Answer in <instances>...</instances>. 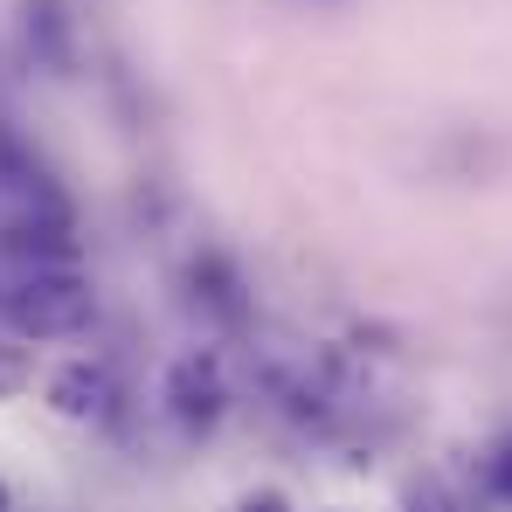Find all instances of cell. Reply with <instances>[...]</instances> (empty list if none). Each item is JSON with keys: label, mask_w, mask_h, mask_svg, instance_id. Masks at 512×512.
Listing matches in <instances>:
<instances>
[{"label": "cell", "mask_w": 512, "mask_h": 512, "mask_svg": "<svg viewBox=\"0 0 512 512\" xmlns=\"http://www.w3.org/2000/svg\"><path fill=\"white\" fill-rule=\"evenodd\" d=\"M28 388V353L21 346H0V402H14Z\"/></svg>", "instance_id": "5b68a950"}, {"label": "cell", "mask_w": 512, "mask_h": 512, "mask_svg": "<svg viewBox=\"0 0 512 512\" xmlns=\"http://www.w3.org/2000/svg\"><path fill=\"white\" fill-rule=\"evenodd\" d=\"M222 367H215V353H187V360H173L167 374V409L180 416L187 429H208L222 416Z\"/></svg>", "instance_id": "3957f363"}, {"label": "cell", "mask_w": 512, "mask_h": 512, "mask_svg": "<svg viewBox=\"0 0 512 512\" xmlns=\"http://www.w3.org/2000/svg\"><path fill=\"white\" fill-rule=\"evenodd\" d=\"M0 512H7V492H0Z\"/></svg>", "instance_id": "ba28073f"}, {"label": "cell", "mask_w": 512, "mask_h": 512, "mask_svg": "<svg viewBox=\"0 0 512 512\" xmlns=\"http://www.w3.org/2000/svg\"><path fill=\"white\" fill-rule=\"evenodd\" d=\"M49 409L70 416V423H104V416L118 409V381H111V367H104V360H70V367H56V381H49Z\"/></svg>", "instance_id": "7a4b0ae2"}, {"label": "cell", "mask_w": 512, "mask_h": 512, "mask_svg": "<svg viewBox=\"0 0 512 512\" xmlns=\"http://www.w3.org/2000/svg\"><path fill=\"white\" fill-rule=\"evenodd\" d=\"M402 512H471V506H464L457 492H443V485H409Z\"/></svg>", "instance_id": "277c9868"}, {"label": "cell", "mask_w": 512, "mask_h": 512, "mask_svg": "<svg viewBox=\"0 0 512 512\" xmlns=\"http://www.w3.org/2000/svg\"><path fill=\"white\" fill-rule=\"evenodd\" d=\"M243 512H284V499L277 492H256V499H243Z\"/></svg>", "instance_id": "52a82bcc"}, {"label": "cell", "mask_w": 512, "mask_h": 512, "mask_svg": "<svg viewBox=\"0 0 512 512\" xmlns=\"http://www.w3.org/2000/svg\"><path fill=\"white\" fill-rule=\"evenodd\" d=\"M492 485H499V492H506V499H512V443H506V450H499V457H492Z\"/></svg>", "instance_id": "8992f818"}, {"label": "cell", "mask_w": 512, "mask_h": 512, "mask_svg": "<svg viewBox=\"0 0 512 512\" xmlns=\"http://www.w3.org/2000/svg\"><path fill=\"white\" fill-rule=\"evenodd\" d=\"M0 312H7V326L21 340H77L97 319V291L84 277H70V270H35L0 298Z\"/></svg>", "instance_id": "6da1fadb"}]
</instances>
